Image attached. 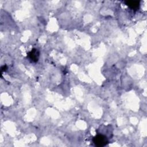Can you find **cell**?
Listing matches in <instances>:
<instances>
[{
	"label": "cell",
	"instance_id": "obj_1",
	"mask_svg": "<svg viewBox=\"0 0 147 147\" xmlns=\"http://www.w3.org/2000/svg\"><path fill=\"white\" fill-rule=\"evenodd\" d=\"M94 144L97 146H104L108 144L107 137L103 134H98L93 138Z\"/></svg>",
	"mask_w": 147,
	"mask_h": 147
},
{
	"label": "cell",
	"instance_id": "obj_2",
	"mask_svg": "<svg viewBox=\"0 0 147 147\" xmlns=\"http://www.w3.org/2000/svg\"><path fill=\"white\" fill-rule=\"evenodd\" d=\"M40 52L38 49L33 48L30 51L28 54V57L29 59L33 62H37L39 59Z\"/></svg>",
	"mask_w": 147,
	"mask_h": 147
},
{
	"label": "cell",
	"instance_id": "obj_3",
	"mask_svg": "<svg viewBox=\"0 0 147 147\" xmlns=\"http://www.w3.org/2000/svg\"><path fill=\"white\" fill-rule=\"evenodd\" d=\"M126 4L131 9L137 10L140 6V1H127L125 2Z\"/></svg>",
	"mask_w": 147,
	"mask_h": 147
},
{
	"label": "cell",
	"instance_id": "obj_4",
	"mask_svg": "<svg viewBox=\"0 0 147 147\" xmlns=\"http://www.w3.org/2000/svg\"><path fill=\"white\" fill-rule=\"evenodd\" d=\"M6 68H7L6 65H3V67H2V68H1V71H5V70L6 69Z\"/></svg>",
	"mask_w": 147,
	"mask_h": 147
}]
</instances>
